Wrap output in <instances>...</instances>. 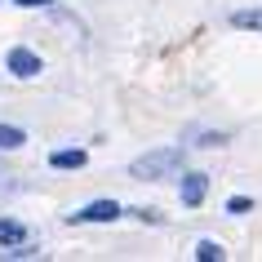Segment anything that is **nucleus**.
Wrapping results in <instances>:
<instances>
[{"label": "nucleus", "instance_id": "obj_4", "mask_svg": "<svg viewBox=\"0 0 262 262\" xmlns=\"http://www.w3.org/2000/svg\"><path fill=\"white\" fill-rule=\"evenodd\" d=\"M205 191H209V178L205 173H182V205H200L205 200Z\"/></svg>", "mask_w": 262, "mask_h": 262}, {"label": "nucleus", "instance_id": "obj_9", "mask_svg": "<svg viewBox=\"0 0 262 262\" xmlns=\"http://www.w3.org/2000/svg\"><path fill=\"white\" fill-rule=\"evenodd\" d=\"M249 205H253V200H249V195H231V200H227V213H245Z\"/></svg>", "mask_w": 262, "mask_h": 262}, {"label": "nucleus", "instance_id": "obj_3", "mask_svg": "<svg viewBox=\"0 0 262 262\" xmlns=\"http://www.w3.org/2000/svg\"><path fill=\"white\" fill-rule=\"evenodd\" d=\"M9 71H14L18 80H31V76H40V58L18 45V49H9Z\"/></svg>", "mask_w": 262, "mask_h": 262}, {"label": "nucleus", "instance_id": "obj_6", "mask_svg": "<svg viewBox=\"0 0 262 262\" xmlns=\"http://www.w3.org/2000/svg\"><path fill=\"white\" fill-rule=\"evenodd\" d=\"M84 160H89L84 151H54V156H49V165H54V169H84Z\"/></svg>", "mask_w": 262, "mask_h": 262}, {"label": "nucleus", "instance_id": "obj_2", "mask_svg": "<svg viewBox=\"0 0 262 262\" xmlns=\"http://www.w3.org/2000/svg\"><path fill=\"white\" fill-rule=\"evenodd\" d=\"M124 209L116 205V200H94V205H84V209H76L71 213V222H116Z\"/></svg>", "mask_w": 262, "mask_h": 262}, {"label": "nucleus", "instance_id": "obj_10", "mask_svg": "<svg viewBox=\"0 0 262 262\" xmlns=\"http://www.w3.org/2000/svg\"><path fill=\"white\" fill-rule=\"evenodd\" d=\"M5 258H36V249H23V245H18V249H5Z\"/></svg>", "mask_w": 262, "mask_h": 262}, {"label": "nucleus", "instance_id": "obj_5", "mask_svg": "<svg viewBox=\"0 0 262 262\" xmlns=\"http://www.w3.org/2000/svg\"><path fill=\"white\" fill-rule=\"evenodd\" d=\"M27 240V227L14 218H0V245H23Z\"/></svg>", "mask_w": 262, "mask_h": 262}, {"label": "nucleus", "instance_id": "obj_11", "mask_svg": "<svg viewBox=\"0 0 262 262\" xmlns=\"http://www.w3.org/2000/svg\"><path fill=\"white\" fill-rule=\"evenodd\" d=\"M18 9H45V5H54V0H14Z\"/></svg>", "mask_w": 262, "mask_h": 262}, {"label": "nucleus", "instance_id": "obj_7", "mask_svg": "<svg viewBox=\"0 0 262 262\" xmlns=\"http://www.w3.org/2000/svg\"><path fill=\"white\" fill-rule=\"evenodd\" d=\"M27 142V134L23 129H14V124H0V151H18Z\"/></svg>", "mask_w": 262, "mask_h": 262}, {"label": "nucleus", "instance_id": "obj_1", "mask_svg": "<svg viewBox=\"0 0 262 262\" xmlns=\"http://www.w3.org/2000/svg\"><path fill=\"white\" fill-rule=\"evenodd\" d=\"M173 169H182V151L178 147H160V151L138 156V160L129 165V173H134V178H165Z\"/></svg>", "mask_w": 262, "mask_h": 262}, {"label": "nucleus", "instance_id": "obj_8", "mask_svg": "<svg viewBox=\"0 0 262 262\" xmlns=\"http://www.w3.org/2000/svg\"><path fill=\"white\" fill-rule=\"evenodd\" d=\"M195 258H200V262H222V245H213V240H200V245H195Z\"/></svg>", "mask_w": 262, "mask_h": 262}]
</instances>
